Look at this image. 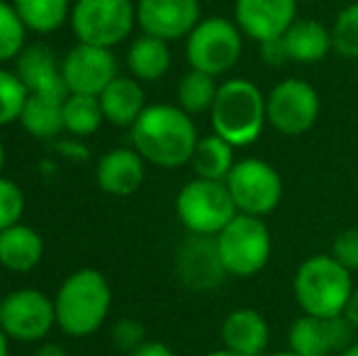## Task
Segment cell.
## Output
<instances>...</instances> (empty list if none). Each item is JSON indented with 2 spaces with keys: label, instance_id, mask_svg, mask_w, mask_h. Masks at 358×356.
Listing matches in <instances>:
<instances>
[{
  "label": "cell",
  "instance_id": "obj_2",
  "mask_svg": "<svg viewBox=\"0 0 358 356\" xmlns=\"http://www.w3.org/2000/svg\"><path fill=\"white\" fill-rule=\"evenodd\" d=\"M113 308V288L98 269H78L66 276L54 295L57 327L73 339L98 332Z\"/></svg>",
  "mask_w": 358,
  "mask_h": 356
},
{
  "label": "cell",
  "instance_id": "obj_16",
  "mask_svg": "<svg viewBox=\"0 0 358 356\" xmlns=\"http://www.w3.org/2000/svg\"><path fill=\"white\" fill-rule=\"evenodd\" d=\"M297 20V0H236L234 22L241 34L264 44L278 39Z\"/></svg>",
  "mask_w": 358,
  "mask_h": 356
},
{
  "label": "cell",
  "instance_id": "obj_39",
  "mask_svg": "<svg viewBox=\"0 0 358 356\" xmlns=\"http://www.w3.org/2000/svg\"><path fill=\"white\" fill-rule=\"evenodd\" d=\"M34 356H69V352L62 347V344L47 342V344H42L37 352H34Z\"/></svg>",
  "mask_w": 358,
  "mask_h": 356
},
{
  "label": "cell",
  "instance_id": "obj_44",
  "mask_svg": "<svg viewBox=\"0 0 358 356\" xmlns=\"http://www.w3.org/2000/svg\"><path fill=\"white\" fill-rule=\"evenodd\" d=\"M271 356H300V354H295L292 349H287V352H275V354H271Z\"/></svg>",
  "mask_w": 358,
  "mask_h": 356
},
{
  "label": "cell",
  "instance_id": "obj_45",
  "mask_svg": "<svg viewBox=\"0 0 358 356\" xmlns=\"http://www.w3.org/2000/svg\"><path fill=\"white\" fill-rule=\"evenodd\" d=\"M129 3H134V5H137V3H139V0H129Z\"/></svg>",
  "mask_w": 358,
  "mask_h": 356
},
{
  "label": "cell",
  "instance_id": "obj_4",
  "mask_svg": "<svg viewBox=\"0 0 358 356\" xmlns=\"http://www.w3.org/2000/svg\"><path fill=\"white\" fill-rule=\"evenodd\" d=\"M292 293L300 310L312 318L344 315L346 303L354 293V278L331 254H317L297 266Z\"/></svg>",
  "mask_w": 358,
  "mask_h": 356
},
{
  "label": "cell",
  "instance_id": "obj_6",
  "mask_svg": "<svg viewBox=\"0 0 358 356\" xmlns=\"http://www.w3.org/2000/svg\"><path fill=\"white\" fill-rule=\"evenodd\" d=\"M69 22L80 44L113 49L132 34L137 5L129 0H76Z\"/></svg>",
  "mask_w": 358,
  "mask_h": 356
},
{
  "label": "cell",
  "instance_id": "obj_1",
  "mask_svg": "<svg viewBox=\"0 0 358 356\" xmlns=\"http://www.w3.org/2000/svg\"><path fill=\"white\" fill-rule=\"evenodd\" d=\"M132 147L144 162L159 169H178L190 164L198 144V127L180 105H146L132 124Z\"/></svg>",
  "mask_w": 358,
  "mask_h": 356
},
{
  "label": "cell",
  "instance_id": "obj_18",
  "mask_svg": "<svg viewBox=\"0 0 358 356\" xmlns=\"http://www.w3.org/2000/svg\"><path fill=\"white\" fill-rule=\"evenodd\" d=\"M144 159L137 149H113V152L103 154L98 159V166H95V180H98L100 190L110 195H132L139 190V185L144 183L146 169Z\"/></svg>",
  "mask_w": 358,
  "mask_h": 356
},
{
  "label": "cell",
  "instance_id": "obj_38",
  "mask_svg": "<svg viewBox=\"0 0 358 356\" xmlns=\"http://www.w3.org/2000/svg\"><path fill=\"white\" fill-rule=\"evenodd\" d=\"M57 149L64 154H73V159H78V162H83V159L88 157V149L80 147V144H76V142H73V147H71V142H62V144H57Z\"/></svg>",
  "mask_w": 358,
  "mask_h": 356
},
{
  "label": "cell",
  "instance_id": "obj_27",
  "mask_svg": "<svg viewBox=\"0 0 358 356\" xmlns=\"http://www.w3.org/2000/svg\"><path fill=\"white\" fill-rule=\"evenodd\" d=\"M105 122L103 105L98 95L71 93L64 103V129L73 137H90Z\"/></svg>",
  "mask_w": 358,
  "mask_h": 356
},
{
  "label": "cell",
  "instance_id": "obj_19",
  "mask_svg": "<svg viewBox=\"0 0 358 356\" xmlns=\"http://www.w3.org/2000/svg\"><path fill=\"white\" fill-rule=\"evenodd\" d=\"M224 349L241 356H264L271 342V329L266 318L254 308H236L222 322Z\"/></svg>",
  "mask_w": 358,
  "mask_h": 356
},
{
  "label": "cell",
  "instance_id": "obj_23",
  "mask_svg": "<svg viewBox=\"0 0 358 356\" xmlns=\"http://www.w3.org/2000/svg\"><path fill=\"white\" fill-rule=\"evenodd\" d=\"M127 69L137 81H159L171 69L169 42L151 34H139L127 49Z\"/></svg>",
  "mask_w": 358,
  "mask_h": 356
},
{
  "label": "cell",
  "instance_id": "obj_25",
  "mask_svg": "<svg viewBox=\"0 0 358 356\" xmlns=\"http://www.w3.org/2000/svg\"><path fill=\"white\" fill-rule=\"evenodd\" d=\"M64 103H66V100L29 93L22 115H20V124H22L24 132L32 134V137L54 139L57 134L66 132V129H64Z\"/></svg>",
  "mask_w": 358,
  "mask_h": 356
},
{
  "label": "cell",
  "instance_id": "obj_33",
  "mask_svg": "<svg viewBox=\"0 0 358 356\" xmlns=\"http://www.w3.org/2000/svg\"><path fill=\"white\" fill-rule=\"evenodd\" d=\"M331 257L346 271H358V227H349L339 232L331 242Z\"/></svg>",
  "mask_w": 358,
  "mask_h": 356
},
{
  "label": "cell",
  "instance_id": "obj_36",
  "mask_svg": "<svg viewBox=\"0 0 358 356\" xmlns=\"http://www.w3.org/2000/svg\"><path fill=\"white\" fill-rule=\"evenodd\" d=\"M129 356H176V354L164 342H144L142 347H137Z\"/></svg>",
  "mask_w": 358,
  "mask_h": 356
},
{
  "label": "cell",
  "instance_id": "obj_21",
  "mask_svg": "<svg viewBox=\"0 0 358 356\" xmlns=\"http://www.w3.org/2000/svg\"><path fill=\"white\" fill-rule=\"evenodd\" d=\"M98 98L103 105L105 122L115 124V127H132L139 120V115L146 110L142 83L129 76H117Z\"/></svg>",
  "mask_w": 358,
  "mask_h": 356
},
{
  "label": "cell",
  "instance_id": "obj_37",
  "mask_svg": "<svg viewBox=\"0 0 358 356\" xmlns=\"http://www.w3.org/2000/svg\"><path fill=\"white\" fill-rule=\"evenodd\" d=\"M344 315H346V320H349V322L358 329V288H354V293H351Z\"/></svg>",
  "mask_w": 358,
  "mask_h": 356
},
{
  "label": "cell",
  "instance_id": "obj_42",
  "mask_svg": "<svg viewBox=\"0 0 358 356\" xmlns=\"http://www.w3.org/2000/svg\"><path fill=\"white\" fill-rule=\"evenodd\" d=\"M339 356H358V342H354V344H351L349 349H344V352H341Z\"/></svg>",
  "mask_w": 358,
  "mask_h": 356
},
{
  "label": "cell",
  "instance_id": "obj_31",
  "mask_svg": "<svg viewBox=\"0 0 358 356\" xmlns=\"http://www.w3.org/2000/svg\"><path fill=\"white\" fill-rule=\"evenodd\" d=\"M329 29L334 52L344 59H358V3L346 5Z\"/></svg>",
  "mask_w": 358,
  "mask_h": 356
},
{
  "label": "cell",
  "instance_id": "obj_47",
  "mask_svg": "<svg viewBox=\"0 0 358 356\" xmlns=\"http://www.w3.org/2000/svg\"><path fill=\"white\" fill-rule=\"evenodd\" d=\"M0 303H3V298H0Z\"/></svg>",
  "mask_w": 358,
  "mask_h": 356
},
{
  "label": "cell",
  "instance_id": "obj_17",
  "mask_svg": "<svg viewBox=\"0 0 358 356\" xmlns=\"http://www.w3.org/2000/svg\"><path fill=\"white\" fill-rule=\"evenodd\" d=\"M15 73L27 86L32 95H47V98L66 100L69 88L62 73V62L57 54L44 44H29L15 59Z\"/></svg>",
  "mask_w": 358,
  "mask_h": 356
},
{
  "label": "cell",
  "instance_id": "obj_9",
  "mask_svg": "<svg viewBox=\"0 0 358 356\" xmlns=\"http://www.w3.org/2000/svg\"><path fill=\"white\" fill-rule=\"evenodd\" d=\"M57 325L54 300L37 288H17L3 295L0 327L15 342L34 344L49 337Z\"/></svg>",
  "mask_w": 358,
  "mask_h": 356
},
{
  "label": "cell",
  "instance_id": "obj_46",
  "mask_svg": "<svg viewBox=\"0 0 358 356\" xmlns=\"http://www.w3.org/2000/svg\"><path fill=\"white\" fill-rule=\"evenodd\" d=\"M310 3H320V0H310Z\"/></svg>",
  "mask_w": 358,
  "mask_h": 356
},
{
  "label": "cell",
  "instance_id": "obj_26",
  "mask_svg": "<svg viewBox=\"0 0 358 356\" xmlns=\"http://www.w3.org/2000/svg\"><path fill=\"white\" fill-rule=\"evenodd\" d=\"M20 20L24 22L27 32L52 34L71 20L69 0H13Z\"/></svg>",
  "mask_w": 358,
  "mask_h": 356
},
{
  "label": "cell",
  "instance_id": "obj_13",
  "mask_svg": "<svg viewBox=\"0 0 358 356\" xmlns=\"http://www.w3.org/2000/svg\"><path fill=\"white\" fill-rule=\"evenodd\" d=\"M176 276L185 288L195 290V293L217 288L229 276L220 257L217 237L190 234L176 252Z\"/></svg>",
  "mask_w": 358,
  "mask_h": 356
},
{
  "label": "cell",
  "instance_id": "obj_43",
  "mask_svg": "<svg viewBox=\"0 0 358 356\" xmlns=\"http://www.w3.org/2000/svg\"><path fill=\"white\" fill-rule=\"evenodd\" d=\"M3 166H5V147L0 142V173H3Z\"/></svg>",
  "mask_w": 358,
  "mask_h": 356
},
{
  "label": "cell",
  "instance_id": "obj_7",
  "mask_svg": "<svg viewBox=\"0 0 358 356\" xmlns=\"http://www.w3.org/2000/svg\"><path fill=\"white\" fill-rule=\"evenodd\" d=\"M217 247L227 273L236 278H251L266 269L273 244L264 220L239 213L217 234Z\"/></svg>",
  "mask_w": 358,
  "mask_h": 356
},
{
  "label": "cell",
  "instance_id": "obj_3",
  "mask_svg": "<svg viewBox=\"0 0 358 356\" xmlns=\"http://www.w3.org/2000/svg\"><path fill=\"white\" fill-rule=\"evenodd\" d=\"M210 122L215 134L227 139L231 147H249L268 124L266 95L249 78L224 81L217 90L215 105L210 110Z\"/></svg>",
  "mask_w": 358,
  "mask_h": 356
},
{
  "label": "cell",
  "instance_id": "obj_14",
  "mask_svg": "<svg viewBox=\"0 0 358 356\" xmlns=\"http://www.w3.org/2000/svg\"><path fill=\"white\" fill-rule=\"evenodd\" d=\"M356 327L346 320V315L336 318H312L302 315L290 325L287 344L300 356H329L341 354L354 344Z\"/></svg>",
  "mask_w": 358,
  "mask_h": 356
},
{
  "label": "cell",
  "instance_id": "obj_41",
  "mask_svg": "<svg viewBox=\"0 0 358 356\" xmlns=\"http://www.w3.org/2000/svg\"><path fill=\"white\" fill-rule=\"evenodd\" d=\"M205 356H241V354L229 352V349H217V352H210V354H205Z\"/></svg>",
  "mask_w": 358,
  "mask_h": 356
},
{
  "label": "cell",
  "instance_id": "obj_20",
  "mask_svg": "<svg viewBox=\"0 0 358 356\" xmlns=\"http://www.w3.org/2000/svg\"><path fill=\"white\" fill-rule=\"evenodd\" d=\"M280 39H283L287 62L292 64H317L334 49L331 29L310 17H297Z\"/></svg>",
  "mask_w": 358,
  "mask_h": 356
},
{
  "label": "cell",
  "instance_id": "obj_24",
  "mask_svg": "<svg viewBox=\"0 0 358 356\" xmlns=\"http://www.w3.org/2000/svg\"><path fill=\"white\" fill-rule=\"evenodd\" d=\"M234 149L227 139L220 134H205L195 144V152L190 157V166H193L195 176L208 178V180H227V176L234 169Z\"/></svg>",
  "mask_w": 358,
  "mask_h": 356
},
{
  "label": "cell",
  "instance_id": "obj_35",
  "mask_svg": "<svg viewBox=\"0 0 358 356\" xmlns=\"http://www.w3.org/2000/svg\"><path fill=\"white\" fill-rule=\"evenodd\" d=\"M261 57L268 66H285L287 62V54H285V47H283V39H268V42L261 44Z\"/></svg>",
  "mask_w": 358,
  "mask_h": 356
},
{
  "label": "cell",
  "instance_id": "obj_10",
  "mask_svg": "<svg viewBox=\"0 0 358 356\" xmlns=\"http://www.w3.org/2000/svg\"><path fill=\"white\" fill-rule=\"evenodd\" d=\"M227 188L231 193L236 210L254 218L273 213L283 198V178L264 159H241L227 176Z\"/></svg>",
  "mask_w": 358,
  "mask_h": 356
},
{
  "label": "cell",
  "instance_id": "obj_22",
  "mask_svg": "<svg viewBox=\"0 0 358 356\" xmlns=\"http://www.w3.org/2000/svg\"><path fill=\"white\" fill-rule=\"evenodd\" d=\"M44 257L42 234L29 225H13V227L0 232V266L15 271V273H27L37 269Z\"/></svg>",
  "mask_w": 358,
  "mask_h": 356
},
{
  "label": "cell",
  "instance_id": "obj_15",
  "mask_svg": "<svg viewBox=\"0 0 358 356\" xmlns=\"http://www.w3.org/2000/svg\"><path fill=\"white\" fill-rule=\"evenodd\" d=\"M200 22V0H139L137 24L164 42L188 37Z\"/></svg>",
  "mask_w": 358,
  "mask_h": 356
},
{
  "label": "cell",
  "instance_id": "obj_12",
  "mask_svg": "<svg viewBox=\"0 0 358 356\" xmlns=\"http://www.w3.org/2000/svg\"><path fill=\"white\" fill-rule=\"evenodd\" d=\"M62 73L69 93L100 95L117 78V59L110 49L78 42L62 59Z\"/></svg>",
  "mask_w": 358,
  "mask_h": 356
},
{
  "label": "cell",
  "instance_id": "obj_28",
  "mask_svg": "<svg viewBox=\"0 0 358 356\" xmlns=\"http://www.w3.org/2000/svg\"><path fill=\"white\" fill-rule=\"evenodd\" d=\"M217 90H220V83L215 81V76L190 69L178 83V105L188 115L210 113L215 105Z\"/></svg>",
  "mask_w": 358,
  "mask_h": 356
},
{
  "label": "cell",
  "instance_id": "obj_40",
  "mask_svg": "<svg viewBox=\"0 0 358 356\" xmlns=\"http://www.w3.org/2000/svg\"><path fill=\"white\" fill-rule=\"evenodd\" d=\"M8 352H10V337L0 327V356H8Z\"/></svg>",
  "mask_w": 358,
  "mask_h": 356
},
{
  "label": "cell",
  "instance_id": "obj_11",
  "mask_svg": "<svg viewBox=\"0 0 358 356\" xmlns=\"http://www.w3.org/2000/svg\"><path fill=\"white\" fill-rule=\"evenodd\" d=\"M266 118L285 137L305 134L320 118V93L297 78H285L266 95Z\"/></svg>",
  "mask_w": 358,
  "mask_h": 356
},
{
  "label": "cell",
  "instance_id": "obj_5",
  "mask_svg": "<svg viewBox=\"0 0 358 356\" xmlns=\"http://www.w3.org/2000/svg\"><path fill=\"white\" fill-rule=\"evenodd\" d=\"M176 215L190 234L217 237L239 210L224 180L193 178L176 195Z\"/></svg>",
  "mask_w": 358,
  "mask_h": 356
},
{
  "label": "cell",
  "instance_id": "obj_29",
  "mask_svg": "<svg viewBox=\"0 0 358 356\" xmlns=\"http://www.w3.org/2000/svg\"><path fill=\"white\" fill-rule=\"evenodd\" d=\"M27 47V27L13 3L0 0V64L13 62Z\"/></svg>",
  "mask_w": 358,
  "mask_h": 356
},
{
  "label": "cell",
  "instance_id": "obj_32",
  "mask_svg": "<svg viewBox=\"0 0 358 356\" xmlns=\"http://www.w3.org/2000/svg\"><path fill=\"white\" fill-rule=\"evenodd\" d=\"M24 193L15 180L0 176V232L22 220Z\"/></svg>",
  "mask_w": 358,
  "mask_h": 356
},
{
  "label": "cell",
  "instance_id": "obj_34",
  "mask_svg": "<svg viewBox=\"0 0 358 356\" xmlns=\"http://www.w3.org/2000/svg\"><path fill=\"white\" fill-rule=\"evenodd\" d=\"M113 342L117 349H122V352L132 354L137 347H142V344L146 342L144 339V327L142 322H137V320H117L113 327Z\"/></svg>",
  "mask_w": 358,
  "mask_h": 356
},
{
  "label": "cell",
  "instance_id": "obj_8",
  "mask_svg": "<svg viewBox=\"0 0 358 356\" xmlns=\"http://www.w3.org/2000/svg\"><path fill=\"white\" fill-rule=\"evenodd\" d=\"M185 42V59L190 69L222 76L227 73L241 57L244 49V34L236 27V22L227 17H205L195 24Z\"/></svg>",
  "mask_w": 358,
  "mask_h": 356
},
{
  "label": "cell",
  "instance_id": "obj_30",
  "mask_svg": "<svg viewBox=\"0 0 358 356\" xmlns=\"http://www.w3.org/2000/svg\"><path fill=\"white\" fill-rule=\"evenodd\" d=\"M27 98L29 90L20 81L17 73L0 66V127H8L15 120L20 122Z\"/></svg>",
  "mask_w": 358,
  "mask_h": 356
}]
</instances>
